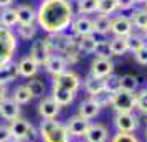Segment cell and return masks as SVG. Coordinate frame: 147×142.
Instances as JSON below:
<instances>
[{
  "label": "cell",
  "mask_w": 147,
  "mask_h": 142,
  "mask_svg": "<svg viewBox=\"0 0 147 142\" xmlns=\"http://www.w3.org/2000/svg\"><path fill=\"white\" fill-rule=\"evenodd\" d=\"M89 124H91V122L88 121V119H84V117H81V116L76 114V116H73V117L68 121L66 129H68V132H69L71 137L83 139V137L86 135L88 129H89Z\"/></svg>",
  "instance_id": "cell-9"
},
{
  "label": "cell",
  "mask_w": 147,
  "mask_h": 142,
  "mask_svg": "<svg viewBox=\"0 0 147 142\" xmlns=\"http://www.w3.org/2000/svg\"><path fill=\"white\" fill-rule=\"evenodd\" d=\"M114 65L109 56H96L91 63V76L104 79L106 76L113 75Z\"/></svg>",
  "instance_id": "cell-7"
},
{
  "label": "cell",
  "mask_w": 147,
  "mask_h": 142,
  "mask_svg": "<svg viewBox=\"0 0 147 142\" xmlns=\"http://www.w3.org/2000/svg\"><path fill=\"white\" fill-rule=\"evenodd\" d=\"M104 84H106V93L107 94H113L119 89V76L116 75H109L104 78Z\"/></svg>",
  "instance_id": "cell-34"
},
{
  "label": "cell",
  "mask_w": 147,
  "mask_h": 142,
  "mask_svg": "<svg viewBox=\"0 0 147 142\" xmlns=\"http://www.w3.org/2000/svg\"><path fill=\"white\" fill-rule=\"evenodd\" d=\"M101 112V106L94 101L93 98L91 99H86V101H81L80 106H78V116L84 117V119H93Z\"/></svg>",
  "instance_id": "cell-19"
},
{
  "label": "cell",
  "mask_w": 147,
  "mask_h": 142,
  "mask_svg": "<svg viewBox=\"0 0 147 142\" xmlns=\"http://www.w3.org/2000/svg\"><path fill=\"white\" fill-rule=\"evenodd\" d=\"M10 141H12V134H10L8 124H0V142H10Z\"/></svg>",
  "instance_id": "cell-40"
},
{
  "label": "cell",
  "mask_w": 147,
  "mask_h": 142,
  "mask_svg": "<svg viewBox=\"0 0 147 142\" xmlns=\"http://www.w3.org/2000/svg\"><path fill=\"white\" fill-rule=\"evenodd\" d=\"M38 114L41 119H56L60 114V106L51 96H43L38 102Z\"/></svg>",
  "instance_id": "cell-8"
},
{
  "label": "cell",
  "mask_w": 147,
  "mask_h": 142,
  "mask_svg": "<svg viewBox=\"0 0 147 142\" xmlns=\"http://www.w3.org/2000/svg\"><path fill=\"white\" fill-rule=\"evenodd\" d=\"M18 76V68H17V63H7L0 68V84H5L7 86L8 83H12L17 79Z\"/></svg>",
  "instance_id": "cell-21"
},
{
  "label": "cell",
  "mask_w": 147,
  "mask_h": 142,
  "mask_svg": "<svg viewBox=\"0 0 147 142\" xmlns=\"http://www.w3.org/2000/svg\"><path fill=\"white\" fill-rule=\"evenodd\" d=\"M50 55H51V51H50V48H48L45 38H38V40H35L33 43H32V48H30V58L35 60L38 65H43Z\"/></svg>",
  "instance_id": "cell-11"
},
{
  "label": "cell",
  "mask_w": 147,
  "mask_h": 142,
  "mask_svg": "<svg viewBox=\"0 0 147 142\" xmlns=\"http://www.w3.org/2000/svg\"><path fill=\"white\" fill-rule=\"evenodd\" d=\"M93 32L99 35H106L111 32V18L106 15H99L93 20Z\"/></svg>",
  "instance_id": "cell-24"
},
{
  "label": "cell",
  "mask_w": 147,
  "mask_h": 142,
  "mask_svg": "<svg viewBox=\"0 0 147 142\" xmlns=\"http://www.w3.org/2000/svg\"><path fill=\"white\" fill-rule=\"evenodd\" d=\"M134 2H147V0H134Z\"/></svg>",
  "instance_id": "cell-44"
},
{
  "label": "cell",
  "mask_w": 147,
  "mask_h": 142,
  "mask_svg": "<svg viewBox=\"0 0 147 142\" xmlns=\"http://www.w3.org/2000/svg\"><path fill=\"white\" fill-rule=\"evenodd\" d=\"M10 142H23V141H13V139H12V141H10Z\"/></svg>",
  "instance_id": "cell-45"
},
{
  "label": "cell",
  "mask_w": 147,
  "mask_h": 142,
  "mask_svg": "<svg viewBox=\"0 0 147 142\" xmlns=\"http://www.w3.org/2000/svg\"><path fill=\"white\" fill-rule=\"evenodd\" d=\"M98 7V0H78V12L80 13H94Z\"/></svg>",
  "instance_id": "cell-33"
},
{
  "label": "cell",
  "mask_w": 147,
  "mask_h": 142,
  "mask_svg": "<svg viewBox=\"0 0 147 142\" xmlns=\"http://www.w3.org/2000/svg\"><path fill=\"white\" fill-rule=\"evenodd\" d=\"M134 58L139 65H147V45H144L140 50H137L134 53Z\"/></svg>",
  "instance_id": "cell-38"
},
{
  "label": "cell",
  "mask_w": 147,
  "mask_h": 142,
  "mask_svg": "<svg viewBox=\"0 0 147 142\" xmlns=\"http://www.w3.org/2000/svg\"><path fill=\"white\" fill-rule=\"evenodd\" d=\"M5 98H8V89L5 84H0V102L3 101Z\"/></svg>",
  "instance_id": "cell-42"
},
{
  "label": "cell",
  "mask_w": 147,
  "mask_h": 142,
  "mask_svg": "<svg viewBox=\"0 0 147 142\" xmlns=\"http://www.w3.org/2000/svg\"><path fill=\"white\" fill-rule=\"evenodd\" d=\"M126 51H129V50H127L126 38L116 36L114 40H111V43H109V53L113 55V56H122Z\"/></svg>",
  "instance_id": "cell-25"
},
{
  "label": "cell",
  "mask_w": 147,
  "mask_h": 142,
  "mask_svg": "<svg viewBox=\"0 0 147 142\" xmlns=\"http://www.w3.org/2000/svg\"><path fill=\"white\" fill-rule=\"evenodd\" d=\"M17 32H18V36H20L22 40H33L35 36H36V32H38V28H36V25H18V28H17Z\"/></svg>",
  "instance_id": "cell-30"
},
{
  "label": "cell",
  "mask_w": 147,
  "mask_h": 142,
  "mask_svg": "<svg viewBox=\"0 0 147 142\" xmlns=\"http://www.w3.org/2000/svg\"><path fill=\"white\" fill-rule=\"evenodd\" d=\"M43 66H45V69H47L51 76H58V75H61V73L66 71L68 63H66V60H65L63 55H50L47 58V61L43 63Z\"/></svg>",
  "instance_id": "cell-10"
},
{
  "label": "cell",
  "mask_w": 147,
  "mask_h": 142,
  "mask_svg": "<svg viewBox=\"0 0 147 142\" xmlns=\"http://www.w3.org/2000/svg\"><path fill=\"white\" fill-rule=\"evenodd\" d=\"M0 25L8 27V28L17 25V12H15V8L8 7V8L2 10V13H0Z\"/></svg>",
  "instance_id": "cell-29"
},
{
  "label": "cell",
  "mask_w": 147,
  "mask_h": 142,
  "mask_svg": "<svg viewBox=\"0 0 147 142\" xmlns=\"http://www.w3.org/2000/svg\"><path fill=\"white\" fill-rule=\"evenodd\" d=\"M73 22L69 0H43L36 10V25L47 33H63Z\"/></svg>",
  "instance_id": "cell-1"
},
{
  "label": "cell",
  "mask_w": 147,
  "mask_h": 142,
  "mask_svg": "<svg viewBox=\"0 0 147 142\" xmlns=\"http://www.w3.org/2000/svg\"><path fill=\"white\" fill-rule=\"evenodd\" d=\"M71 28L76 36H86V35H93V20H89L88 17H78L73 18L71 22Z\"/></svg>",
  "instance_id": "cell-18"
},
{
  "label": "cell",
  "mask_w": 147,
  "mask_h": 142,
  "mask_svg": "<svg viewBox=\"0 0 147 142\" xmlns=\"http://www.w3.org/2000/svg\"><path fill=\"white\" fill-rule=\"evenodd\" d=\"M17 12V23L18 25H33L36 22V10L30 3H22L15 8Z\"/></svg>",
  "instance_id": "cell-13"
},
{
  "label": "cell",
  "mask_w": 147,
  "mask_h": 142,
  "mask_svg": "<svg viewBox=\"0 0 147 142\" xmlns=\"http://www.w3.org/2000/svg\"><path fill=\"white\" fill-rule=\"evenodd\" d=\"M144 33H146V38H147V28H146V30H144Z\"/></svg>",
  "instance_id": "cell-46"
},
{
  "label": "cell",
  "mask_w": 147,
  "mask_h": 142,
  "mask_svg": "<svg viewBox=\"0 0 147 142\" xmlns=\"http://www.w3.org/2000/svg\"><path fill=\"white\" fill-rule=\"evenodd\" d=\"M114 126L117 132H127L132 134L136 129L139 127V119L132 112H117L114 117Z\"/></svg>",
  "instance_id": "cell-6"
},
{
  "label": "cell",
  "mask_w": 147,
  "mask_h": 142,
  "mask_svg": "<svg viewBox=\"0 0 147 142\" xmlns=\"http://www.w3.org/2000/svg\"><path fill=\"white\" fill-rule=\"evenodd\" d=\"M111 142H139V139L134 134H127V132H117L114 134Z\"/></svg>",
  "instance_id": "cell-36"
},
{
  "label": "cell",
  "mask_w": 147,
  "mask_h": 142,
  "mask_svg": "<svg viewBox=\"0 0 147 142\" xmlns=\"http://www.w3.org/2000/svg\"><path fill=\"white\" fill-rule=\"evenodd\" d=\"M119 8V3L117 0H98V7H96V12H99L101 15H111L114 13L116 10Z\"/></svg>",
  "instance_id": "cell-28"
},
{
  "label": "cell",
  "mask_w": 147,
  "mask_h": 142,
  "mask_svg": "<svg viewBox=\"0 0 147 142\" xmlns=\"http://www.w3.org/2000/svg\"><path fill=\"white\" fill-rule=\"evenodd\" d=\"M139 88V79L132 75H124L119 76V89L127 91V93H134Z\"/></svg>",
  "instance_id": "cell-26"
},
{
  "label": "cell",
  "mask_w": 147,
  "mask_h": 142,
  "mask_svg": "<svg viewBox=\"0 0 147 142\" xmlns=\"http://www.w3.org/2000/svg\"><path fill=\"white\" fill-rule=\"evenodd\" d=\"M136 108L139 109L140 112L147 114V89L140 91L139 94L136 96Z\"/></svg>",
  "instance_id": "cell-35"
},
{
  "label": "cell",
  "mask_w": 147,
  "mask_h": 142,
  "mask_svg": "<svg viewBox=\"0 0 147 142\" xmlns=\"http://www.w3.org/2000/svg\"><path fill=\"white\" fill-rule=\"evenodd\" d=\"M107 137H109L107 127L101 122L89 124V129H88L86 135H84L86 142H107Z\"/></svg>",
  "instance_id": "cell-15"
},
{
  "label": "cell",
  "mask_w": 147,
  "mask_h": 142,
  "mask_svg": "<svg viewBox=\"0 0 147 142\" xmlns=\"http://www.w3.org/2000/svg\"><path fill=\"white\" fill-rule=\"evenodd\" d=\"M40 139V134H38V131L35 127L33 124H30V127L27 131V135H25V141L23 142H36Z\"/></svg>",
  "instance_id": "cell-37"
},
{
  "label": "cell",
  "mask_w": 147,
  "mask_h": 142,
  "mask_svg": "<svg viewBox=\"0 0 147 142\" xmlns=\"http://www.w3.org/2000/svg\"><path fill=\"white\" fill-rule=\"evenodd\" d=\"M111 32L116 36L126 38L132 33V22L127 17H116L114 20H111Z\"/></svg>",
  "instance_id": "cell-14"
},
{
  "label": "cell",
  "mask_w": 147,
  "mask_h": 142,
  "mask_svg": "<svg viewBox=\"0 0 147 142\" xmlns=\"http://www.w3.org/2000/svg\"><path fill=\"white\" fill-rule=\"evenodd\" d=\"M17 68H18V76H23V78H33L36 73H38V68L40 65L36 63L35 60L30 58V55L23 56L18 63H17Z\"/></svg>",
  "instance_id": "cell-16"
},
{
  "label": "cell",
  "mask_w": 147,
  "mask_h": 142,
  "mask_svg": "<svg viewBox=\"0 0 147 142\" xmlns=\"http://www.w3.org/2000/svg\"><path fill=\"white\" fill-rule=\"evenodd\" d=\"M20 104H17L12 98H5L0 102V117L3 121H13L20 117Z\"/></svg>",
  "instance_id": "cell-12"
},
{
  "label": "cell",
  "mask_w": 147,
  "mask_h": 142,
  "mask_svg": "<svg viewBox=\"0 0 147 142\" xmlns=\"http://www.w3.org/2000/svg\"><path fill=\"white\" fill-rule=\"evenodd\" d=\"M25 86L30 89V93H32L33 98H40L41 99V98L45 96V91H47L45 83L41 81V79H38V78H30V81H27Z\"/></svg>",
  "instance_id": "cell-27"
},
{
  "label": "cell",
  "mask_w": 147,
  "mask_h": 142,
  "mask_svg": "<svg viewBox=\"0 0 147 142\" xmlns=\"http://www.w3.org/2000/svg\"><path fill=\"white\" fill-rule=\"evenodd\" d=\"M117 3H119L121 10H129V8L132 7L136 2H134V0H117Z\"/></svg>",
  "instance_id": "cell-41"
},
{
  "label": "cell",
  "mask_w": 147,
  "mask_h": 142,
  "mask_svg": "<svg viewBox=\"0 0 147 142\" xmlns=\"http://www.w3.org/2000/svg\"><path fill=\"white\" fill-rule=\"evenodd\" d=\"M109 104L114 108L116 112H132L136 109V96L132 93H127L122 89H117L111 94Z\"/></svg>",
  "instance_id": "cell-4"
},
{
  "label": "cell",
  "mask_w": 147,
  "mask_h": 142,
  "mask_svg": "<svg viewBox=\"0 0 147 142\" xmlns=\"http://www.w3.org/2000/svg\"><path fill=\"white\" fill-rule=\"evenodd\" d=\"M96 56H109V43L106 41H98V45H96Z\"/></svg>",
  "instance_id": "cell-39"
},
{
  "label": "cell",
  "mask_w": 147,
  "mask_h": 142,
  "mask_svg": "<svg viewBox=\"0 0 147 142\" xmlns=\"http://www.w3.org/2000/svg\"><path fill=\"white\" fill-rule=\"evenodd\" d=\"M17 51V36L8 35V36H0V68L13 60V55Z\"/></svg>",
  "instance_id": "cell-5"
},
{
  "label": "cell",
  "mask_w": 147,
  "mask_h": 142,
  "mask_svg": "<svg viewBox=\"0 0 147 142\" xmlns=\"http://www.w3.org/2000/svg\"><path fill=\"white\" fill-rule=\"evenodd\" d=\"M146 122H147V114H146Z\"/></svg>",
  "instance_id": "cell-48"
},
{
  "label": "cell",
  "mask_w": 147,
  "mask_h": 142,
  "mask_svg": "<svg viewBox=\"0 0 147 142\" xmlns=\"http://www.w3.org/2000/svg\"><path fill=\"white\" fill-rule=\"evenodd\" d=\"M81 88V79L74 71H65L58 76H53L51 81V98H53L56 104L63 108V106H69L73 102L74 96Z\"/></svg>",
  "instance_id": "cell-2"
},
{
  "label": "cell",
  "mask_w": 147,
  "mask_h": 142,
  "mask_svg": "<svg viewBox=\"0 0 147 142\" xmlns=\"http://www.w3.org/2000/svg\"><path fill=\"white\" fill-rule=\"evenodd\" d=\"M126 41H127V50L132 51V53H136L137 50H140V48L146 45L144 38H140V36H137V35H134V33L126 36Z\"/></svg>",
  "instance_id": "cell-32"
},
{
  "label": "cell",
  "mask_w": 147,
  "mask_h": 142,
  "mask_svg": "<svg viewBox=\"0 0 147 142\" xmlns=\"http://www.w3.org/2000/svg\"><path fill=\"white\" fill-rule=\"evenodd\" d=\"M12 99H13L17 104H28V102L33 99V96H32V93H30V89L23 84V86H17V88L13 89V94H12Z\"/></svg>",
  "instance_id": "cell-23"
},
{
  "label": "cell",
  "mask_w": 147,
  "mask_h": 142,
  "mask_svg": "<svg viewBox=\"0 0 147 142\" xmlns=\"http://www.w3.org/2000/svg\"><path fill=\"white\" fill-rule=\"evenodd\" d=\"M132 25H136L140 30H146L147 28V10H136L131 17Z\"/></svg>",
  "instance_id": "cell-31"
},
{
  "label": "cell",
  "mask_w": 147,
  "mask_h": 142,
  "mask_svg": "<svg viewBox=\"0 0 147 142\" xmlns=\"http://www.w3.org/2000/svg\"><path fill=\"white\" fill-rule=\"evenodd\" d=\"M84 89L88 91V94L91 96V98H96V96L102 94V93H106V84H104V79L89 76L86 81H84Z\"/></svg>",
  "instance_id": "cell-20"
},
{
  "label": "cell",
  "mask_w": 147,
  "mask_h": 142,
  "mask_svg": "<svg viewBox=\"0 0 147 142\" xmlns=\"http://www.w3.org/2000/svg\"><path fill=\"white\" fill-rule=\"evenodd\" d=\"M13 3V0H0V8H8Z\"/></svg>",
  "instance_id": "cell-43"
},
{
  "label": "cell",
  "mask_w": 147,
  "mask_h": 142,
  "mask_svg": "<svg viewBox=\"0 0 147 142\" xmlns=\"http://www.w3.org/2000/svg\"><path fill=\"white\" fill-rule=\"evenodd\" d=\"M146 139H147V129H146Z\"/></svg>",
  "instance_id": "cell-47"
},
{
  "label": "cell",
  "mask_w": 147,
  "mask_h": 142,
  "mask_svg": "<svg viewBox=\"0 0 147 142\" xmlns=\"http://www.w3.org/2000/svg\"><path fill=\"white\" fill-rule=\"evenodd\" d=\"M8 127H10V134H12L13 141H25V135H27V131L30 127V122L27 119H23V117H17L13 121H10Z\"/></svg>",
  "instance_id": "cell-17"
},
{
  "label": "cell",
  "mask_w": 147,
  "mask_h": 142,
  "mask_svg": "<svg viewBox=\"0 0 147 142\" xmlns=\"http://www.w3.org/2000/svg\"><path fill=\"white\" fill-rule=\"evenodd\" d=\"M38 134L41 142H71L66 124H61L56 119H41Z\"/></svg>",
  "instance_id": "cell-3"
},
{
  "label": "cell",
  "mask_w": 147,
  "mask_h": 142,
  "mask_svg": "<svg viewBox=\"0 0 147 142\" xmlns=\"http://www.w3.org/2000/svg\"><path fill=\"white\" fill-rule=\"evenodd\" d=\"M96 45H98V40H96V36H93V35L81 36L80 40L76 41L78 51H84V53H94L96 51Z\"/></svg>",
  "instance_id": "cell-22"
}]
</instances>
